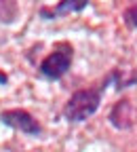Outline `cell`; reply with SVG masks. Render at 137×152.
Returning <instances> with one entry per match:
<instances>
[{
	"label": "cell",
	"instance_id": "1",
	"mask_svg": "<svg viewBox=\"0 0 137 152\" xmlns=\"http://www.w3.org/2000/svg\"><path fill=\"white\" fill-rule=\"evenodd\" d=\"M106 87H110L108 76L103 78L101 85L74 91L72 97H70V99L66 102V106H63V116H66V121H70V123H82V121H87L89 116H93V114L97 112V108H99V104H101V97H103Z\"/></svg>",
	"mask_w": 137,
	"mask_h": 152
},
{
	"label": "cell",
	"instance_id": "6",
	"mask_svg": "<svg viewBox=\"0 0 137 152\" xmlns=\"http://www.w3.org/2000/svg\"><path fill=\"white\" fill-rule=\"evenodd\" d=\"M15 15H17V4H13V2H0V17H2V21H11Z\"/></svg>",
	"mask_w": 137,
	"mask_h": 152
},
{
	"label": "cell",
	"instance_id": "2",
	"mask_svg": "<svg viewBox=\"0 0 137 152\" xmlns=\"http://www.w3.org/2000/svg\"><path fill=\"white\" fill-rule=\"evenodd\" d=\"M72 59H74L72 45L70 42H57L53 47V51L40 61L38 72H40V76L47 78V80H59L72 68Z\"/></svg>",
	"mask_w": 137,
	"mask_h": 152
},
{
	"label": "cell",
	"instance_id": "4",
	"mask_svg": "<svg viewBox=\"0 0 137 152\" xmlns=\"http://www.w3.org/2000/svg\"><path fill=\"white\" fill-rule=\"evenodd\" d=\"M110 123L116 129H129L135 123V110L129 104V99H120L112 110H110Z\"/></svg>",
	"mask_w": 137,
	"mask_h": 152
},
{
	"label": "cell",
	"instance_id": "8",
	"mask_svg": "<svg viewBox=\"0 0 137 152\" xmlns=\"http://www.w3.org/2000/svg\"><path fill=\"white\" fill-rule=\"evenodd\" d=\"M7 83H9V76H7L2 70H0V85H7Z\"/></svg>",
	"mask_w": 137,
	"mask_h": 152
},
{
	"label": "cell",
	"instance_id": "5",
	"mask_svg": "<svg viewBox=\"0 0 137 152\" xmlns=\"http://www.w3.org/2000/svg\"><path fill=\"white\" fill-rule=\"evenodd\" d=\"M87 0H63V2L55 4V7H42L40 9V17L42 19H57V17H63L68 13H78L87 9Z\"/></svg>",
	"mask_w": 137,
	"mask_h": 152
},
{
	"label": "cell",
	"instance_id": "7",
	"mask_svg": "<svg viewBox=\"0 0 137 152\" xmlns=\"http://www.w3.org/2000/svg\"><path fill=\"white\" fill-rule=\"evenodd\" d=\"M125 23L131 30H137V4L127 7V11H125Z\"/></svg>",
	"mask_w": 137,
	"mask_h": 152
},
{
	"label": "cell",
	"instance_id": "3",
	"mask_svg": "<svg viewBox=\"0 0 137 152\" xmlns=\"http://www.w3.org/2000/svg\"><path fill=\"white\" fill-rule=\"evenodd\" d=\"M0 121H2L7 127L21 131L26 135H40L42 133V125L36 121V116H32L30 112L21 110V108H11V110H2L0 112Z\"/></svg>",
	"mask_w": 137,
	"mask_h": 152
}]
</instances>
